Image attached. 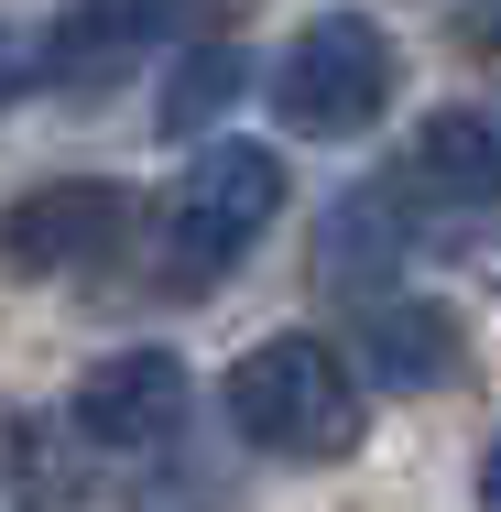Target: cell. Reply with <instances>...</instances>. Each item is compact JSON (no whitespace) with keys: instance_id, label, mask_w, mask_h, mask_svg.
I'll use <instances>...</instances> for the list:
<instances>
[{"instance_id":"obj_1","label":"cell","mask_w":501,"mask_h":512,"mask_svg":"<svg viewBox=\"0 0 501 512\" xmlns=\"http://www.w3.org/2000/svg\"><path fill=\"white\" fill-rule=\"evenodd\" d=\"M229 425L262 447V458H295L327 469L360 447V382L327 338H262L240 371H229Z\"/></svg>"},{"instance_id":"obj_2","label":"cell","mask_w":501,"mask_h":512,"mask_svg":"<svg viewBox=\"0 0 501 512\" xmlns=\"http://www.w3.org/2000/svg\"><path fill=\"white\" fill-rule=\"evenodd\" d=\"M393 33L382 22H360V11H316L295 44H284V66H273V109H284V131L305 142H349V131H371L382 109H393Z\"/></svg>"},{"instance_id":"obj_3","label":"cell","mask_w":501,"mask_h":512,"mask_svg":"<svg viewBox=\"0 0 501 512\" xmlns=\"http://www.w3.org/2000/svg\"><path fill=\"white\" fill-rule=\"evenodd\" d=\"M273 207H284V164L262 153V142H218V153H197L186 164V186H175V207H164V284L175 295H207L262 229H273Z\"/></svg>"},{"instance_id":"obj_4","label":"cell","mask_w":501,"mask_h":512,"mask_svg":"<svg viewBox=\"0 0 501 512\" xmlns=\"http://www.w3.org/2000/svg\"><path fill=\"white\" fill-rule=\"evenodd\" d=\"M120 229H131V197L99 186V175H66V186H33V197L0 207V262L11 273H88L99 251H120Z\"/></svg>"},{"instance_id":"obj_5","label":"cell","mask_w":501,"mask_h":512,"mask_svg":"<svg viewBox=\"0 0 501 512\" xmlns=\"http://www.w3.org/2000/svg\"><path fill=\"white\" fill-rule=\"evenodd\" d=\"M66 425H77L88 447H109V458L164 447V436L186 425V360H175V349H120V360H99V371L77 382Z\"/></svg>"},{"instance_id":"obj_6","label":"cell","mask_w":501,"mask_h":512,"mask_svg":"<svg viewBox=\"0 0 501 512\" xmlns=\"http://www.w3.org/2000/svg\"><path fill=\"white\" fill-rule=\"evenodd\" d=\"M403 175H414L425 197H447V207H491L501 197V120L491 109H436V120L414 131Z\"/></svg>"},{"instance_id":"obj_7","label":"cell","mask_w":501,"mask_h":512,"mask_svg":"<svg viewBox=\"0 0 501 512\" xmlns=\"http://www.w3.org/2000/svg\"><path fill=\"white\" fill-rule=\"evenodd\" d=\"M360 371L382 393H436L458 382V316L447 306H371L360 316Z\"/></svg>"},{"instance_id":"obj_8","label":"cell","mask_w":501,"mask_h":512,"mask_svg":"<svg viewBox=\"0 0 501 512\" xmlns=\"http://www.w3.org/2000/svg\"><path fill=\"white\" fill-rule=\"evenodd\" d=\"M175 22H186V0H77V11H66V33L44 44V66H55V77H77V88H99L120 55L164 44Z\"/></svg>"},{"instance_id":"obj_9","label":"cell","mask_w":501,"mask_h":512,"mask_svg":"<svg viewBox=\"0 0 501 512\" xmlns=\"http://www.w3.org/2000/svg\"><path fill=\"white\" fill-rule=\"evenodd\" d=\"M240 88H251V55H240V44H197V55L164 77V109H153V120L186 142V131H207V120L240 99Z\"/></svg>"},{"instance_id":"obj_10","label":"cell","mask_w":501,"mask_h":512,"mask_svg":"<svg viewBox=\"0 0 501 512\" xmlns=\"http://www.w3.org/2000/svg\"><path fill=\"white\" fill-rule=\"evenodd\" d=\"M33 77H44V55H33V33H11V22H0V109L22 99Z\"/></svg>"},{"instance_id":"obj_11","label":"cell","mask_w":501,"mask_h":512,"mask_svg":"<svg viewBox=\"0 0 501 512\" xmlns=\"http://www.w3.org/2000/svg\"><path fill=\"white\" fill-rule=\"evenodd\" d=\"M480 512H501V436L480 447Z\"/></svg>"}]
</instances>
